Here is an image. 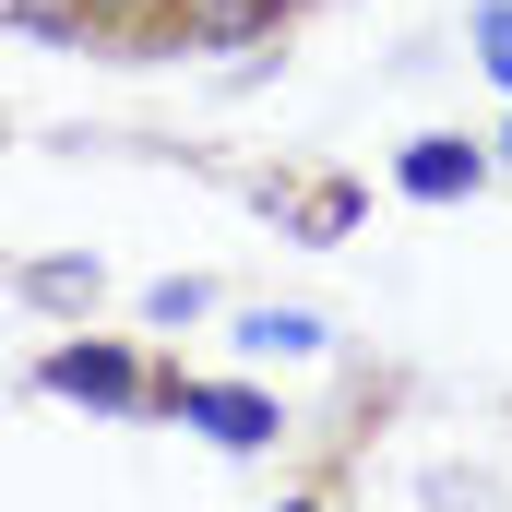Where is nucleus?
<instances>
[{
  "instance_id": "1",
  "label": "nucleus",
  "mask_w": 512,
  "mask_h": 512,
  "mask_svg": "<svg viewBox=\"0 0 512 512\" xmlns=\"http://www.w3.org/2000/svg\"><path fill=\"white\" fill-rule=\"evenodd\" d=\"M36 393H60V405H108V417H143L155 405V370L108 346V334H72V346H48L36 358Z\"/></svg>"
},
{
  "instance_id": "2",
  "label": "nucleus",
  "mask_w": 512,
  "mask_h": 512,
  "mask_svg": "<svg viewBox=\"0 0 512 512\" xmlns=\"http://www.w3.org/2000/svg\"><path fill=\"white\" fill-rule=\"evenodd\" d=\"M155 405H167L179 429H203L215 453H274V441H286L274 393H251V382H179V370H167V382H155Z\"/></svg>"
},
{
  "instance_id": "3",
  "label": "nucleus",
  "mask_w": 512,
  "mask_h": 512,
  "mask_svg": "<svg viewBox=\"0 0 512 512\" xmlns=\"http://www.w3.org/2000/svg\"><path fill=\"white\" fill-rule=\"evenodd\" d=\"M477 179H489V155H477L465 131H417V143L393 155V191H405V203H477Z\"/></svg>"
},
{
  "instance_id": "4",
  "label": "nucleus",
  "mask_w": 512,
  "mask_h": 512,
  "mask_svg": "<svg viewBox=\"0 0 512 512\" xmlns=\"http://www.w3.org/2000/svg\"><path fill=\"white\" fill-rule=\"evenodd\" d=\"M286 227H298V239H346V227H358V191H346V179H322V191H298V203H286Z\"/></svg>"
},
{
  "instance_id": "5",
  "label": "nucleus",
  "mask_w": 512,
  "mask_h": 512,
  "mask_svg": "<svg viewBox=\"0 0 512 512\" xmlns=\"http://www.w3.org/2000/svg\"><path fill=\"white\" fill-rule=\"evenodd\" d=\"M251 346H286V358H322L334 334H322L310 310H251Z\"/></svg>"
},
{
  "instance_id": "6",
  "label": "nucleus",
  "mask_w": 512,
  "mask_h": 512,
  "mask_svg": "<svg viewBox=\"0 0 512 512\" xmlns=\"http://www.w3.org/2000/svg\"><path fill=\"white\" fill-rule=\"evenodd\" d=\"M477 60L512 84V0H489V12H477Z\"/></svg>"
},
{
  "instance_id": "7",
  "label": "nucleus",
  "mask_w": 512,
  "mask_h": 512,
  "mask_svg": "<svg viewBox=\"0 0 512 512\" xmlns=\"http://www.w3.org/2000/svg\"><path fill=\"white\" fill-rule=\"evenodd\" d=\"M36 298H96V262H36Z\"/></svg>"
},
{
  "instance_id": "8",
  "label": "nucleus",
  "mask_w": 512,
  "mask_h": 512,
  "mask_svg": "<svg viewBox=\"0 0 512 512\" xmlns=\"http://www.w3.org/2000/svg\"><path fill=\"white\" fill-rule=\"evenodd\" d=\"M143 310H155V322H167V334H179V322H191V310H203V286H191V274H167V286H155V298H143Z\"/></svg>"
},
{
  "instance_id": "9",
  "label": "nucleus",
  "mask_w": 512,
  "mask_h": 512,
  "mask_svg": "<svg viewBox=\"0 0 512 512\" xmlns=\"http://www.w3.org/2000/svg\"><path fill=\"white\" fill-rule=\"evenodd\" d=\"M501 167H512V131H501Z\"/></svg>"
},
{
  "instance_id": "10",
  "label": "nucleus",
  "mask_w": 512,
  "mask_h": 512,
  "mask_svg": "<svg viewBox=\"0 0 512 512\" xmlns=\"http://www.w3.org/2000/svg\"><path fill=\"white\" fill-rule=\"evenodd\" d=\"M286 512H322V501H286Z\"/></svg>"
}]
</instances>
